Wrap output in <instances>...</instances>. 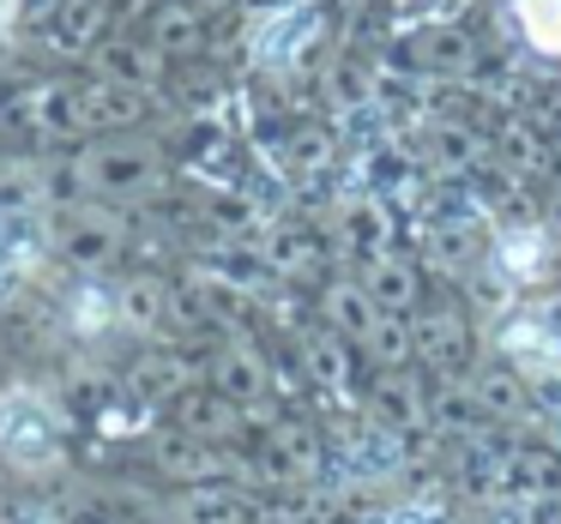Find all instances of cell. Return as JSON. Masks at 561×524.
<instances>
[{
	"label": "cell",
	"mask_w": 561,
	"mask_h": 524,
	"mask_svg": "<svg viewBox=\"0 0 561 524\" xmlns=\"http://www.w3.org/2000/svg\"><path fill=\"white\" fill-rule=\"evenodd\" d=\"M55 446H61V422L49 404L25 386L0 392V458L19 470H43V464H55Z\"/></svg>",
	"instance_id": "cell-1"
},
{
	"label": "cell",
	"mask_w": 561,
	"mask_h": 524,
	"mask_svg": "<svg viewBox=\"0 0 561 524\" xmlns=\"http://www.w3.org/2000/svg\"><path fill=\"white\" fill-rule=\"evenodd\" d=\"M525 37L537 43L543 55H561V0H519Z\"/></svg>",
	"instance_id": "cell-2"
},
{
	"label": "cell",
	"mask_w": 561,
	"mask_h": 524,
	"mask_svg": "<svg viewBox=\"0 0 561 524\" xmlns=\"http://www.w3.org/2000/svg\"><path fill=\"white\" fill-rule=\"evenodd\" d=\"M73 319H79V326H85V331H98L103 319H110V314H103V295H98V290H85V295H79V302H73Z\"/></svg>",
	"instance_id": "cell-3"
}]
</instances>
